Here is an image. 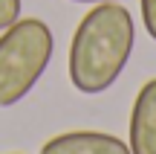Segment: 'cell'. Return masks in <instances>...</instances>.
<instances>
[{
  "label": "cell",
  "instance_id": "6da1fadb",
  "mask_svg": "<svg viewBox=\"0 0 156 154\" xmlns=\"http://www.w3.org/2000/svg\"><path fill=\"white\" fill-rule=\"evenodd\" d=\"M136 44L133 15L122 3H95L69 41V81L78 93L110 90L124 73Z\"/></svg>",
  "mask_w": 156,
  "mask_h": 154
},
{
  "label": "cell",
  "instance_id": "7a4b0ae2",
  "mask_svg": "<svg viewBox=\"0 0 156 154\" xmlns=\"http://www.w3.org/2000/svg\"><path fill=\"white\" fill-rule=\"evenodd\" d=\"M55 35L41 17H17L0 35V108H15L46 73Z\"/></svg>",
  "mask_w": 156,
  "mask_h": 154
},
{
  "label": "cell",
  "instance_id": "3957f363",
  "mask_svg": "<svg viewBox=\"0 0 156 154\" xmlns=\"http://www.w3.org/2000/svg\"><path fill=\"white\" fill-rule=\"evenodd\" d=\"M41 154H130V145L107 131H64L46 140Z\"/></svg>",
  "mask_w": 156,
  "mask_h": 154
},
{
  "label": "cell",
  "instance_id": "277c9868",
  "mask_svg": "<svg viewBox=\"0 0 156 154\" xmlns=\"http://www.w3.org/2000/svg\"><path fill=\"white\" fill-rule=\"evenodd\" d=\"M130 154H156V79L139 87L130 108Z\"/></svg>",
  "mask_w": 156,
  "mask_h": 154
},
{
  "label": "cell",
  "instance_id": "5b68a950",
  "mask_svg": "<svg viewBox=\"0 0 156 154\" xmlns=\"http://www.w3.org/2000/svg\"><path fill=\"white\" fill-rule=\"evenodd\" d=\"M20 9H23V0H0V32L9 29L20 17Z\"/></svg>",
  "mask_w": 156,
  "mask_h": 154
},
{
  "label": "cell",
  "instance_id": "8992f818",
  "mask_svg": "<svg viewBox=\"0 0 156 154\" xmlns=\"http://www.w3.org/2000/svg\"><path fill=\"white\" fill-rule=\"evenodd\" d=\"M142 6V23H145L147 35L156 41V0H139Z\"/></svg>",
  "mask_w": 156,
  "mask_h": 154
},
{
  "label": "cell",
  "instance_id": "52a82bcc",
  "mask_svg": "<svg viewBox=\"0 0 156 154\" xmlns=\"http://www.w3.org/2000/svg\"><path fill=\"white\" fill-rule=\"evenodd\" d=\"M73 3H122V0H73Z\"/></svg>",
  "mask_w": 156,
  "mask_h": 154
},
{
  "label": "cell",
  "instance_id": "ba28073f",
  "mask_svg": "<svg viewBox=\"0 0 156 154\" xmlns=\"http://www.w3.org/2000/svg\"><path fill=\"white\" fill-rule=\"evenodd\" d=\"M15 154H20V151H15Z\"/></svg>",
  "mask_w": 156,
  "mask_h": 154
}]
</instances>
